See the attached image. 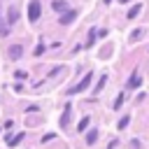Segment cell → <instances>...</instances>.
<instances>
[{"label":"cell","instance_id":"6da1fadb","mask_svg":"<svg viewBox=\"0 0 149 149\" xmlns=\"http://www.w3.org/2000/svg\"><path fill=\"white\" fill-rule=\"evenodd\" d=\"M91 79H93V72H88V74H84L79 84H74L72 88H68V95H74V93H81V91H86V86L91 84Z\"/></svg>","mask_w":149,"mask_h":149},{"label":"cell","instance_id":"7a4b0ae2","mask_svg":"<svg viewBox=\"0 0 149 149\" xmlns=\"http://www.w3.org/2000/svg\"><path fill=\"white\" fill-rule=\"evenodd\" d=\"M40 14H42V7H40V2H37V0H33V2L28 5V19L35 23V21L40 19Z\"/></svg>","mask_w":149,"mask_h":149},{"label":"cell","instance_id":"3957f363","mask_svg":"<svg viewBox=\"0 0 149 149\" xmlns=\"http://www.w3.org/2000/svg\"><path fill=\"white\" fill-rule=\"evenodd\" d=\"M51 9H54V12H63V14H65V12H70L65 0H54V2H51Z\"/></svg>","mask_w":149,"mask_h":149},{"label":"cell","instance_id":"277c9868","mask_svg":"<svg viewBox=\"0 0 149 149\" xmlns=\"http://www.w3.org/2000/svg\"><path fill=\"white\" fill-rule=\"evenodd\" d=\"M74 19H77V12H74V9H70V12H65V14H63V16L58 19V21H61L63 26H68V23H72Z\"/></svg>","mask_w":149,"mask_h":149},{"label":"cell","instance_id":"5b68a950","mask_svg":"<svg viewBox=\"0 0 149 149\" xmlns=\"http://www.w3.org/2000/svg\"><path fill=\"white\" fill-rule=\"evenodd\" d=\"M140 12H142V5H133V7L128 9V14H126V16H128V19H135Z\"/></svg>","mask_w":149,"mask_h":149},{"label":"cell","instance_id":"8992f818","mask_svg":"<svg viewBox=\"0 0 149 149\" xmlns=\"http://www.w3.org/2000/svg\"><path fill=\"white\" fill-rule=\"evenodd\" d=\"M140 86V74H137V70L133 72V77H130V81H128V88H137Z\"/></svg>","mask_w":149,"mask_h":149},{"label":"cell","instance_id":"52a82bcc","mask_svg":"<svg viewBox=\"0 0 149 149\" xmlns=\"http://www.w3.org/2000/svg\"><path fill=\"white\" fill-rule=\"evenodd\" d=\"M70 109H72V105H65V112H63V116H61V126H68V119H70Z\"/></svg>","mask_w":149,"mask_h":149},{"label":"cell","instance_id":"ba28073f","mask_svg":"<svg viewBox=\"0 0 149 149\" xmlns=\"http://www.w3.org/2000/svg\"><path fill=\"white\" fill-rule=\"evenodd\" d=\"M21 51H23V49H21L19 44L12 47V49H9V58H21Z\"/></svg>","mask_w":149,"mask_h":149},{"label":"cell","instance_id":"9c48e42d","mask_svg":"<svg viewBox=\"0 0 149 149\" xmlns=\"http://www.w3.org/2000/svg\"><path fill=\"white\" fill-rule=\"evenodd\" d=\"M88 123H91V119H88V116H84V119L79 121V126H77V130H79V133H84V130L88 128Z\"/></svg>","mask_w":149,"mask_h":149},{"label":"cell","instance_id":"30bf717a","mask_svg":"<svg viewBox=\"0 0 149 149\" xmlns=\"http://www.w3.org/2000/svg\"><path fill=\"white\" fill-rule=\"evenodd\" d=\"M95 140H98V130L93 128V130H88V133H86V142H88V144H93Z\"/></svg>","mask_w":149,"mask_h":149},{"label":"cell","instance_id":"8fae6325","mask_svg":"<svg viewBox=\"0 0 149 149\" xmlns=\"http://www.w3.org/2000/svg\"><path fill=\"white\" fill-rule=\"evenodd\" d=\"M105 81H107V74H102V77L98 79V84H95V88H93V91H95V93H100V91H102V86H105Z\"/></svg>","mask_w":149,"mask_h":149},{"label":"cell","instance_id":"7c38bea8","mask_svg":"<svg viewBox=\"0 0 149 149\" xmlns=\"http://www.w3.org/2000/svg\"><path fill=\"white\" fill-rule=\"evenodd\" d=\"M128 123H130V116H128V114H126V116H121V121H119V123H116V128H119V130H123V128H126V126H128Z\"/></svg>","mask_w":149,"mask_h":149},{"label":"cell","instance_id":"4fadbf2b","mask_svg":"<svg viewBox=\"0 0 149 149\" xmlns=\"http://www.w3.org/2000/svg\"><path fill=\"white\" fill-rule=\"evenodd\" d=\"M23 140V133H19V135H14V137H9V147H16L19 142Z\"/></svg>","mask_w":149,"mask_h":149},{"label":"cell","instance_id":"5bb4252c","mask_svg":"<svg viewBox=\"0 0 149 149\" xmlns=\"http://www.w3.org/2000/svg\"><path fill=\"white\" fill-rule=\"evenodd\" d=\"M7 21H9V23L16 21V7H9V16H7Z\"/></svg>","mask_w":149,"mask_h":149},{"label":"cell","instance_id":"9a60e30c","mask_svg":"<svg viewBox=\"0 0 149 149\" xmlns=\"http://www.w3.org/2000/svg\"><path fill=\"white\" fill-rule=\"evenodd\" d=\"M121 102H123V93H119V95H116V100H114V107H112V109H119V107H121Z\"/></svg>","mask_w":149,"mask_h":149},{"label":"cell","instance_id":"2e32d148","mask_svg":"<svg viewBox=\"0 0 149 149\" xmlns=\"http://www.w3.org/2000/svg\"><path fill=\"white\" fill-rule=\"evenodd\" d=\"M42 54H44V44H37L35 47V56H42Z\"/></svg>","mask_w":149,"mask_h":149},{"label":"cell","instance_id":"e0dca14e","mask_svg":"<svg viewBox=\"0 0 149 149\" xmlns=\"http://www.w3.org/2000/svg\"><path fill=\"white\" fill-rule=\"evenodd\" d=\"M142 33H144V30H142V28H137V30H133V40H137V37H140V35H142Z\"/></svg>","mask_w":149,"mask_h":149},{"label":"cell","instance_id":"ac0fdd59","mask_svg":"<svg viewBox=\"0 0 149 149\" xmlns=\"http://www.w3.org/2000/svg\"><path fill=\"white\" fill-rule=\"evenodd\" d=\"M16 79H26V70H16Z\"/></svg>","mask_w":149,"mask_h":149},{"label":"cell","instance_id":"d6986e66","mask_svg":"<svg viewBox=\"0 0 149 149\" xmlns=\"http://www.w3.org/2000/svg\"><path fill=\"white\" fill-rule=\"evenodd\" d=\"M54 137H56V135H54V133H49V135H44V137H42V142H49V140H54Z\"/></svg>","mask_w":149,"mask_h":149},{"label":"cell","instance_id":"ffe728a7","mask_svg":"<svg viewBox=\"0 0 149 149\" xmlns=\"http://www.w3.org/2000/svg\"><path fill=\"white\" fill-rule=\"evenodd\" d=\"M116 144H119V140H112V142H109V147H107V149H116Z\"/></svg>","mask_w":149,"mask_h":149},{"label":"cell","instance_id":"44dd1931","mask_svg":"<svg viewBox=\"0 0 149 149\" xmlns=\"http://www.w3.org/2000/svg\"><path fill=\"white\" fill-rule=\"evenodd\" d=\"M119 2H128V0H119Z\"/></svg>","mask_w":149,"mask_h":149},{"label":"cell","instance_id":"7402d4cb","mask_svg":"<svg viewBox=\"0 0 149 149\" xmlns=\"http://www.w3.org/2000/svg\"><path fill=\"white\" fill-rule=\"evenodd\" d=\"M105 2H112V0H105Z\"/></svg>","mask_w":149,"mask_h":149}]
</instances>
